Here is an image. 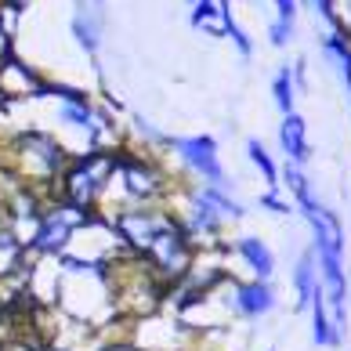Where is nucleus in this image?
Masks as SVG:
<instances>
[{"label":"nucleus","mask_w":351,"mask_h":351,"mask_svg":"<svg viewBox=\"0 0 351 351\" xmlns=\"http://www.w3.org/2000/svg\"><path fill=\"white\" fill-rule=\"evenodd\" d=\"M178 221L185 225L192 243L199 246H217L225 243L228 225H239L246 217V206L232 196V189H214V185H185L181 189V210H174Z\"/></svg>","instance_id":"1"},{"label":"nucleus","mask_w":351,"mask_h":351,"mask_svg":"<svg viewBox=\"0 0 351 351\" xmlns=\"http://www.w3.org/2000/svg\"><path fill=\"white\" fill-rule=\"evenodd\" d=\"M311 8H315V15L326 22V25H333V0H308Z\"/></svg>","instance_id":"21"},{"label":"nucleus","mask_w":351,"mask_h":351,"mask_svg":"<svg viewBox=\"0 0 351 351\" xmlns=\"http://www.w3.org/2000/svg\"><path fill=\"white\" fill-rule=\"evenodd\" d=\"M112 167H116V149H84L76 152L69 167L58 178L62 203L76 206L80 214H95L109 196L112 185Z\"/></svg>","instance_id":"3"},{"label":"nucleus","mask_w":351,"mask_h":351,"mask_svg":"<svg viewBox=\"0 0 351 351\" xmlns=\"http://www.w3.org/2000/svg\"><path fill=\"white\" fill-rule=\"evenodd\" d=\"M141 257H145V265H149L167 286H178L181 279L189 276V268L196 265L199 246L192 243V236L185 232V225H181L178 214H174V217L160 228V236L149 243V250L141 254Z\"/></svg>","instance_id":"5"},{"label":"nucleus","mask_w":351,"mask_h":351,"mask_svg":"<svg viewBox=\"0 0 351 351\" xmlns=\"http://www.w3.org/2000/svg\"><path fill=\"white\" fill-rule=\"evenodd\" d=\"M25 239L15 232L11 221H0V276H11L15 268H22Z\"/></svg>","instance_id":"14"},{"label":"nucleus","mask_w":351,"mask_h":351,"mask_svg":"<svg viewBox=\"0 0 351 351\" xmlns=\"http://www.w3.org/2000/svg\"><path fill=\"white\" fill-rule=\"evenodd\" d=\"M73 156L66 152L62 141H55L47 131H22L11 138V163L15 171H22L25 185H36V181H58L62 171L69 167Z\"/></svg>","instance_id":"4"},{"label":"nucleus","mask_w":351,"mask_h":351,"mask_svg":"<svg viewBox=\"0 0 351 351\" xmlns=\"http://www.w3.org/2000/svg\"><path fill=\"white\" fill-rule=\"evenodd\" d=\"M228 250L243 261V268H250L254 279L271 282V276H276V254H271L268 239H261V236H239V239L228 243Z\"/></svg>","instance_id":"9"},{"label":"nucleus","mask_w":351,"mask_h":351,"mask_svg":"<svg viewBox=\"0 0 351 351\" xmlns=\"http://www.w3.org/2000/svg\"><path fill=\"white\" fill-rule=\"evenodd\" d=\"M167 156L185 167V174L199 178V185H214V189H232L228 171L217 156V138L210 134H178L167 145Z\"/></svg>","instance_id":"6"},{"label":"nucleus","mask_w":351,"mask_h":351,"mask_svg":"<svg viewBox=\"0 0 351 351\" xmlns=\"http://www.w3.org/2000/svg\"><path fill=\"white\" fill-rule=\"evenodd\" d=\"M293 33H297V22H286V19H271L268 22V44L271 47H290Z\"/></svg>","instance_id":"18"},{"label":"nucleus","mask_w":351,"mask_h":351,"mask_svg":"<svg viewBox=\"0 0 351 351\" xmlns=\"http://www.w3.org/2000/svg\"><path fill=\"white\" fill-rule=\"evenodd\" d=\"M257 206H261V210H268V214H276V217H290V214H293V203L286 199V196H279V189L261 192V196H257Z\"/></svg>","instance_id":"17"},{"label":"nucleus","mask_w":351,"mask_h":351,"mask_svg":"<svg viewBox=\"0 0 351 351\" xmlns=\"http://www.w3.org/2000/svg\"><path fill=\"white\" fill-rule=\"evenodd\" d=\"M246 160L254 163V171L265 178L268 189H279V163H276V156L268 152V145L261 138H246Z\"/></svg>","instance_id":"15"},{"label":"nucleus","mask_w":351,"mask_h":351,"mask_svg":"<svg viewBox=\"0 0 351 351\" xmlns=\"http://www.w3.org/2000/svg\"><path fill=\"white\" fill-rule=\"evenodd\" d=\"M311 341H315V348H341L348 341V333L333 322L330 308H326V297H322V290L315 293V301H311Z\"/></svg>","instance_id":"12"},{"label":"nucleus","mask_w":351,"mask_h":351,"mask_svg":"<svg viewBox=\"0 0 351 351\" xmlns=\"http://www.w3.org/2000/svg\"><path fill=\"white\" fill-rule=\"evenodd\" d=\"M271 4H276L279 19H286V22H297V0H271Z\"/></svg>","instance_id":"22"},{"label":"nucleus","mask_w":351,"mask_h":351,"mask_svg":"<svg viewBox=\"0 0 351 351\" xmlns=\"http://www.w3.org/2000/svg\"><path fill=\"white\" fill-rule=\"evenodd\" d=\"M225 36H228L232 44H236V51H239V55H243L246 62L254 58V40H250V33H246L243 25H236V19L228 22V33H225Z\"/></svg>","instance_id":"19"},{"label":"nucleus","mask_w":351,"mask_h":351,"mask_svg":"<svg viewBox=\"0 0 351 351\" xmlns=\"http://www.w3.org/2000/svg\"><path fill=\"white\" fill-rule=\"evenodd\" d=\"M330 29H337L341 36L351 40V0H333V25Z\"/></svg>","instance_id":"20"},{"label":"nucleus","mask_w":351,"mask_h":351,"mask_svg":"<svg viewBox=\"0 0 351 351\" xmlns=\"http://www.w3.org/2000/svg\"><path fill=\"white\" fill-rule=\"evenodd\" d=\"M120 189V203L109 214L123 206H145V203H167L174 196L178 181L171 171H163V156L145 152V149H116V167H112V185Z\"/></svg>","instance_id":"2"},{"label":"nucleus","mask_w":351,"mask_h":351,"mask_svg":"<svg viewBox=\"0 0 351 351\" xmlns=\"http://www.w3.org/2000/svg\"><path fill=\"white\" fill-rule=\"evenodd\" d=\"M271 101L279 106L282 116L297 112V84H293V62L279 66V73L271 76Z\"/></svg>","instance_id":"16"},{"label":"nucleus","mask_w":351,"mask_h":351,"mask_svg":"<svg viewBox=\"0 0 351 351\" xmlns=\"http://www.w3.org/2000/svg\"><path fill=\"white\" fill-rule=\"evenodd\" d=\"M192 4H203V0H192Z\"/></svg>","instance_id":"24"},{"label":"nucleus","mask_w":351,"mask_h":351,"mask_svg":"<svg viewBox=\"0 0 351 351\" xmlns=\"http://www.w3.org/2000/svg\"><path fill=\"white\" fill-rule=\"evenodd\" d=\"M290 282H293V308H297V311L311 308L315 293L322 290V286H319V261H315V250H311V246L293 261Z\"/></svg>","instance_id":"10"},{"label":"nucleus","mask_w":351,"mask_h":351,"mask_svg":"<svg viewBox=\"0 0 351 351\" xmlns=\"http://www.w3.org/2000/svg\"><path fill=\"white\" fill-rule=\"evenodd\" d=\"M73 36H76V44H80L87 55H95V51L101 47V22L95 19V11H90L87 4H76V15H73Z\"/></svg>","instance_id":"13"},{"label":"nucleus","mask_w":351,"mask_h":351,"mask_svg":"<svg viewBox=\"0 0 351 351\" xmlns=\"http://www.w3.org/2000/svg\"><path fill=\"white\" fill-rule=\"evenodd\" d=\"M90 214H80L76 206L69 203H55V206H47V210L40 214V221H36V228H33V236L25 239V250L36 254V257H47V254H66V246L73 243L76 236V228L84 225Z\"/></svg>","instance_id":"7"},{"label":"nucleus","mask_w":351,"mask_h":351,"mask_svg":"<svg viewBox=\"0 0 351 351\" xmlns=\"http://www.w3.org/2000/svg\"><path fill=\"white\" fill-rule=\"evenodd\" d=\"M279 149L286 152V163H297L304 167L311 160V141H308V123L301 112H290L282 116L279 123Z\"/></svg>","instance_id":"11"},{"label":"nucleus","mask_w":351,"mask_h":351,"mask_svg":"<svg viewBox=\"0 0 351 351\" xmlns=\"http://www.w3.org/2000/svg\"><path fill=\"white\" fill-rule=\"evenodd\" d=\"M221 293H225V304H228L232 319L257 322V319H265L279 308L276 286L265 282V279H232L228 276L225 282H221Z\"/></svg>","instance_id":"8"},{"label":"nucleus","mask_w":351,"mask_h":351,"mask_svg":"<svg viewBox=\"0 0 351 351\" xmlns=\"http://www.w3.org/2000/svg\"><path fill=\"white\" fill-rule=\"evenodd\" d=\"M47 351H69V348H47Z\"/></svg>","instance_id":"23"}]
</instances>
